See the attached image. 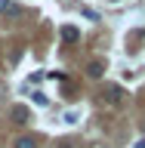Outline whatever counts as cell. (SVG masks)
Masks as SVG:
<instances>
[{"mask_svg": "<svg viewBox=\"0 0 145 148\" xmlns=\"http://www.w3.org/2000/svg\"><path fill=\"white\" fill-rule=\"evenodd\" d=\"M102 71H105V65H102V62H90V65H87V77H93V80L102 77Z\"/></svg>", "mask_w": 145, "mask_h": 148, "instance_id": "3", "label": "cell"}, {"mask_svg": "<svg viewBox=\"0 0 145 148\" xmlns=\"http://www.w3.org/2000/svg\"><path fill=\"white\" fill-rule=\"evenodd\" d=\"M12 145H16V148H37V142H34L31 136H19L16 142H12Z\"/></svg>", "mask_w": 145, "mask_h": 148, "instance_id": "6", "label": "cell"}, {"mask_svg": "<svg viewBox=\"0 0 145 148\" xmlns=\"http://www.w3.org/2000/svg\"><path fill=\"white\" fill-rule=\"evenodd\" d=\"M120 99H124V90H120V86H108V90H105V102H108V105H120Z\"/></svg>", "mask_w": 145, "mask_h": 148, "instance_id": "1", "label": "cell"}, {"mask_svg": "<svg viewBox=\"0 0 145 148\" xmlns=\"http://www.w3.org/2000/svg\"><path fill=\"white\" fill-rule=\"evenodd\" d=\"M77 37H80V31H77L74 25H65V28H62V40H65V43H74Z\"/></svg>", "mask_w": 145, "mask_h": 148, "instance_id": "2", "label": "cell"}, {"mask_svg": "<svg viewBox=\"0 0 145 148\" xmlns=\"http://www.w3.org/2000/svg\"><path fill=\"white\" fill-rule=\"evenodd\" d=\"M28 117H31V114H28V108H22V105H16V108H12V120H16V123H28Z\"/></svg>", "mask_w": 145, "mask_h": 148, "instance_id": "4", "label": "cell"}, {"mask_svg": "<svg viewBox=\"0 0 145 148\" xmlns=\"http://www.w3.org/2000/svg\"><path fill=\"white\" fill-rule=\"evenodd\" d=\"M31 99H34V105H46V92H31Z\"/></svg>", "mask_w": 145, "mask_h": 148, "instance_id": "7", "label": "cell"}, {"mask_svg": "<svg viewBox=\"0 0 145 148\" xmlns=\"http://www.w3.org/2000/svg\"><path fill=\"white\" fill-rule=\"evenodd\" d=\"M0 12H6V16H19L22 9H19L12 0H0Z\"/></svg>", "mask_w": 145, "mask_h": 148, "instance_id": "5", "label": "cell"}]
</instances>
